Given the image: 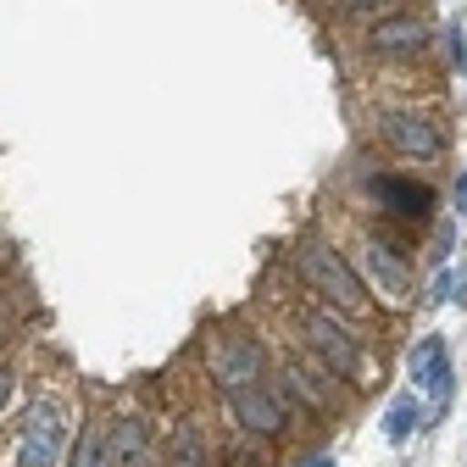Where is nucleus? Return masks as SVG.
<instances>
[{"label": "nucleus", "instance_id": "1", "mask_svg": "<svg viewBox=\"0 0 467 467\" xmlns=\"http://www.w3.org/2000/svg\"><path fill=\"white\" fill-rule=\"evenodd\" d=\"M284 312H289V323H296L301 345L312 350V357H323L350 389H362V384L373 379V350H368V339H362L357 328H350L345 312H334V306H312V301H289Z\"/></svg>", "mask_w": 467, "mask_h": 467}, {"label": "nucleus", "instance_id": "2", "mask_svg": "<svg viewBox=\"0 0 467 467\" xmlns=\"http://www.w3.org/2000/svg\"><path fill=\"white\" fill-rule=\"evenodd\" d=\"M289 267H296V278L312 289L323 306L345 312L350 323H368V317H373L368 284L357 278V267H350L334 245H323V240H296V245H289Z\"/></svg>", "mask_w": 467, "mask_h": 467}, {"label": "nucleus", "instance_id": "3", "mask_svg": "<svg viewBox=\"0 0 467 467\" xmlns=\"http://www.w3.org/2000/svg\"><path fill=\"white\" fill-rule=\"evenodd\" d=\"M278 384H284V395L296 400V406H312V412H323V418L350 412V400H357L350 384L323 357H312L301 339H284L278 345Z\"/></svg>", "mask_w": 467, "mask_h": 467}, {"label": "nucleus", "instance_id": "4", "mask_svg": "<svg viewBox=\"0 0 467 467\" xmlns=\"http://www.w3.org/2000/svg\"><path fill=\"white\" fill-rule=\"evenodd\" d=\"M373 134H379L384 150H395V156H406V161H434V156H445V145H451L445 117H440L434 106H423V100L384 106V111L373 117Z\"/></svg>", "mask_w": 467, "mask_h": 467}, {"label": "nucleus", "instance_id": "5", "mask_svg": "<svg viewBox=\"0 0 467 467\" xmlns=\"http://www.w3.org/2000/svg\"><path fill=\"white\" fill-rule=\"evenodd\" d=\"M350 267H357V278L368 284V296H379L389 306H412V262L400 251H389L384 240L362 234L357 251H350Z\"/></svg>", "mask_w": 467, "mask_h": 467}, {"label": "nucleus", "instance_id": "6", "mask_svg": "<svg viewBox=\"0 0 467 467\" xmlns=\"http://www.w3.org/2000/svg\"><path fill=\"white\" fill-rule=\"evenodd\" d=\"M228 400V412H234V429L240 434H256V440H278L284 429H289V395H284V384L273 379V384H240V389H228L223 395Z\"/></svg>", "mask_w": 467, "mask_h": 467}, {"label": "nucleus", "instance_id": "7", "mask_svg": "<svg viewBox=\"0 0 467 467\" xmlns=\"http://www.w3.org/2000/svg\"><path fill=\"white\" fill-rule=\"evenodd\" d=\"M262 368H267V357H262V345H256L251 334H240V328L206 334V373H212V384H217L223 395L240 389V384H256Z\"/></svg>", "mask_w": 467, "mask_h": 467}, {"label": "nucleus", "instance_id": "8", "mask_svg": "<svg viewBox=\"0 0 467 467\" xmlns=\"http://www.w3.org/2000/svg\"><path fill=\"white\" fill-rule=\"evenodd\" d=\"M434 39V23L429 17H412V12H389L379 23L362 28V56L368 62H412V56H423Z\"/></svg>", "mask_w": 467, "mask_h": 467}, {"label": "nucleus", "instance_id": "9", "mask_svg": "<svg viewBox=\"0 0 467 467\" xmlns=\"http://www.w3.org/2000/svg\"><path fill=\"white\" fill-rule=\"evenodd\" d=\"M17 462L23 467H56V456H62V440H67V418L56 400H34L23 423H17Z\"/></svg>", "mask_w": 467, "mask_h": 467}, {"label": "nucleus", "instance_id": "10", "mask_svg": "<svg viewBox=\"0 0 467 467\" xmlns=\"http://www.w3.org/2000/svg\"><path fill=\"white\" fill-rule=\"evenodd\" d=\"M368 195L389 212V217H406V223H429L434 217V190L423 179H406V172H373L368 179Z\"/></svg>", "mask_w": 467, "mask_h": 467}, {"label": "nucleus", "instance_id": "11", "mask_svg": "<svg viewBox=\"0 0 467 467\" xmlns=\"http://www.w3.org/2000/svg\"><path fill=\"white\" fill-rule=\"evenodd\" d=\"M412 384L423 389V395H434V406H445L451 400V350H445V339L440 334H429L418 350H412Z\"/></svg>", "mask_w": 467, "mask_h": 467}, {"label": "nucleus", "instance_id": "12", "mask_svg": "<svg viewBox=\"0 0 467 467\" xmlns=\"http://www.w3.org/2000/svg\"><path fill=\"white\" fill-rule=\"evenodd\" d=\"M145 451H150V423H145V418H117V423L106 429V456H111V467H134Z\"/></svg>", "mask_w": 467, "mask_h": 467}, {"label": "nucleus", "instance_id": "13", "mask_svg": "<svg viewBox=\"0 0 467 467\" xmlns=\"http://www.w3.org/2000/svg\"><path fill=\"white\" fill-rule=\"evenodd\" d=\"M317 6L334 23H379L389 12H406V0H317Z\"/></svg>", "mask_w": 467, "mask_h": 467}, {"label": "nucleus", "instance_id": "14", "mask_svg": "<svg viewBox=\"0 0 467 467\" xmlns=\"http://www.w3.org/2000/svg\"><path fill=\"white\" fill-rule=\"evenodd\" d=\"M167 467H212V445H206V429L195 418H184L179 434H172V462Z\"/></svg>", "mask_w": 467, "mask_h": 467}, {"label": "nucleus", "instance_id": "15", "mask_svg": "<svg viewBox=\"0 0 467 467\" xmlns=\"http://www.w3.org/2000/svg\"><path fill=\"white\" fill-rule=\"evenodd\" d=\"M412 429H418V400L412 395H395L389 412H384V440L389 445H406V440H412Z\"/></svg>", "mask_w": 467, "mask_h": 467}, {"label": "nucleus", "instance_id": "16", "mask_svg": "<svg viewBox=\"0 0 467 467\" xmlns=\"http://www.w3.org/2000/svg\"><path fill=\"white\" fill-rule=\"evenodd\" d=\"M67 467H111V456H106V423H89V429L78 434Z\"/></svg>", "mask_w": 467, "mask_h": 467}, {"label": "nucleus", "instance_id": "17", "mask_svg": "<svg viewBox=\"0 0 467 467\" xmlns=\"http://www.w3.org/2000/svg\"><path fill=\"white\" fill-rule=\"evenodd\" d=\"M451 245H456V228L440 223V228H434V251H429V262H451Z\"/></svg>", "mask_w": 467, "mask_h": 467}, {"label": "nucleus", "instance_id": "18", "mask_svg": "<svg viewBox=\"0 0 467 467\" xmlns=\"http://www.w3.org/2000/svg\"><path fill=\"white\" fill-rule=\"evenodd\" d=\"M445 45H451V56H456V62H467V39H462V28H456V23L445 28Z\"/></svg>", "mask_w": 467, "mask_h": 467}, {"label": "nucleus", "instance_id": "19", "mask_svg": "<svg viewBox=\"0 0 467 467\" xmlns=\"http://www.w3.org/2000/svg\"><path fill=\"white\" fill-rule=\"evenodd\" d=\"M429 301H451V273H440V278H434V289H429Z\"/></svg>", "mask_w": 467, "mask_h": 467}, {"label": "nucleus", "instance_id": "20", "mask_svg": "<svg viewBox=\"0 0 467 467\" xmlns=\"http://www.w3.org/2000/svg\"><path fill=\"white\" fill-rule=\"evenodd\" d=\"M451 289H456L451 301H462V306H467V267H462V273H451Z\"/></svg>", "mask_w": 467, "mask_h": 467}, {"label": "nucleus", "instance_id": "21", "mask_svg": "<svg viewBox=\"0 0 467 467\" xmlns=\"http://www.w3.org/2000/svg\"><path fill=\"white\" fill-rule=\"evenodd\" d=\"M12 384H17V379H12V368H0V406H6V395H12Z\"/></svg>", "mask_w": 467, "mask_h": 467}, {"label": "nucleus", "instance_id": "22", "mask_svg": "<svg viewBox=\"0 0 467 467\" xmlns=\"http://www.w3.org/2000/svg\"><path fill=\"white\" fill-rule=\"evenodd\" d=\"M456 212H467V179H456Z\"/></svg>", "mask_w": 467, "mask_h": 467}, {"label": "nucleus", "instance_id": "23", "mask_svg": "<svg viewBox=\"0 0 467 467\" xmlns=\"http://www.w3.org/2000/svg\"><path fill=\"white\" fill-rule=\"evenodd\" d=\"M312 467H334V462H312Z\"/></svg>", "mask_w": 467, "mask_h": 467}, {"label": "nucleus", "instance_id": "24", "mask_svg": "<svg viewBox=\"0 0 467 467\" xmlns=\"http://www.w3.org/2000/svg\"><path fill=\"white\" fill-rule=\"evenodd\" d=\"M0 334H6V323H0Z\"/></svg>", "mask_w": 467, "mask_h": 467}]
</instances>
